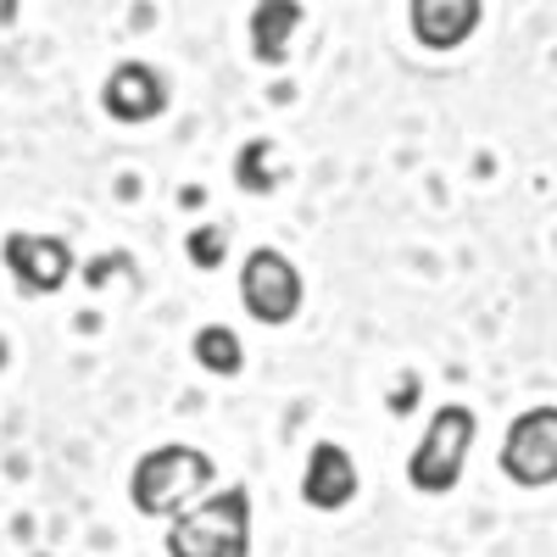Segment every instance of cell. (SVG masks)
I'll return each instance as SVG.
<instances>
[{
	"label": "cell",
	"mask_w": 557,
	"mask_h": 557,
	"mask_svg": "<svg viewBox=\"0 0 557 557\" xmlns=\"http://www.w3.org/2000/svg\"><path fill=\"white\" fill-rule=\"evenodd\" d=\"M101 107L117 123H151L168 112V78L151 62H117L112 78L101 84Z\"/></svg>",
	"instance_id": "cell-8"
},
{
	"label": "cell",
	"mask_w": 557,
	"mask_h": 557,
	"mask_svg": "<svg viewBox=\"0 0 557 557\" xmlns=\"http://www.w3.org/2000/svg\"><path fill=\"white\" fill-rule=\"evenodd\" d=\"M285 178H290V162H278L273 139H251V146H240V157H235V184H240L246 196H273Z\"/></svg>",
	"instance_id": "cell-11"
},
{
	"label": "cell",
	"mask_w": 557,
	"mask_h": 557,
	"mask_svg": "<svg viewBox=\"0 0 557 557\" xmlns=\"http://www.w3.org/2000/svg\"><path fill=\"white\" fill-rule=\"evenodd\" d=\"M184 251H190V262H196V268H218V262H223V251H228V228H223V223L196 228V235L184 240Z\"/></svg>",
	"instance_id": "cell-13"
},
{
	"label": "cell",
	"mask_w": 557,
	"mask_h": 557,
	"mask_svg": "<svg viewBox=\"0 0 557 557\" xmlns=\"http://www.w3.org/2000/svg\"><path fill=\"white\" fill-rule=\"evenodd\" d=\"M502 474L513 485H524V491H541V485L557 480V407H530L507 424Z\"/></svg>",
	"instance_id": "cell-4"
},
{
	"label": "cell",
	"mask_w": 557,
	"mask_h": 557,
	"mask_svg": "<svg viewBox=\"0 0 557 557\" xmlns=\"http://www.w3.org/2000/svg\"><path fill=\"white\" fill-rule=\"evenodd\" d=\"M7 362H12V346H7V341H0V368H7Z\"/></svg>",
	"instance_id": "cell-15"
},
{
	"label": "cell",
	"mask_w": 557,
	"mask_h": 557,
	"mask_svg": "<svg viewBox=\"0 0 557 557\" xmlns=\"http://www.w3.org/2000/svg\"><path fill=\"white\" fill-rule=\"evenodd\" d=\"M240 301L257 323H268V330H278V323H290L301 312V273L285 251L273 246H257L240 268Z\"/></svg>",
	"instance_id": "cell-5"
},
{
	"label": "cell",
	"mask_w": 557,
	"mask_h": 557,
	"mask_svg": "<svg viewBox=\"0 0 557 557\" xmlns=\"http://www.w3.org/2000/svg\"><path fill=\"white\" fill-rule=\"evenodd\" d=\"M296 28H301V0H257V12H251V23H246L251 57H257L262 67H278V62L290 57Z\"/></svg>",
	"instance_id": "cell-10"
},
{
	"label": "cell",
	"mask_w": 557,
	"mask_h": 557,
	"mask_svg": "<svg viewBox=\"0 0 557 557\" xmlns=\"http://www.w3.org/2000/svg\"><path fill=\"white\" fill-rule=\"evenodd\" d=\"M357 457L341 441H318L307 451V474H301V502L312 513H346L357 502Z\"/></svg>",
	"instance_id": "cell-7"
},
{
	"label": "cell",
	"mask_w": 557,
	"mask_h": 557,
	"mask_svg": "<svg viewBox=\"0 0 557 557\" xmlns=\"http://www.w3.org/2000/svg\"><path fill=\"white\" fill-rule=\"evenodd\" d=\"M412 39L424 51H457L480 28V0H412Z\"/></svg>",
	"instance_id": "cell-9"
},
{
	"label": "cell",
	"mask_w": 557,
	"mask_h": 557,
	"mask_svg": "<svg viewBox=\"0 0 557 557\" xmlns=\"http://www.w3.org/2000/svg\"><path fill=\"white\" fill-rule=\"evenodd\" d=\"M168 557H251V491L223 485L168 519Z\"/></svg>",
	"instance_id": "cell-1"
},
{
	"label": "cell",
	"mask_w": 557,
	"mask_h": 557,
	"mask_svg": "<svg viewBox=\"0 0 557 557\" xmlns=\"http://www.w3.org/2000/svg\"><path fill=\"white\" fill-rule=\"evenodd\" d=\"M17 23V0H0V28H12Z\"/></svg>",
	"instance_id": "cell-14"
},
{
	"label": "cell",
	"mask_w": 557,
	"mask_h": 557,
	"mask_svg": "<svg viewBox=\"0 0 557 557\" xmlns=\"http://www.w3.org/2000/svg\"><path fill=\"white\" fill-rule=\"evenodd\" d=\"M0 262L28 296H57L73 273V246L57 235H23L17 228V235L0 240Z\"/></svg>",
	"instance_id": "cell-6"
},
{
	"label": "cell",
	"mask_w": 557,
	"mask_h": 557,
	"mask_svg": "<svg viewBox=\"0 0 557 557\" xmlns=\"http://www.w3.org/2000/svg\"><path fill=\"white\" fill-rule=\"evenodd\" d=\"M212 480H218V462L201 446L168 441V446H157V451H146V457L134 462L128 502H134V513H146V519H173L196 496H207Z\"/></svg>",
	"instance_id": "cell-2"
},
{
	"label": "cell",
	"mask_w": 557,
	"mask_h": 557,
	"mask_svg": "<svg viewBox=\"0 0 557 557\" xmlns=\"http://www.w3.org/2000/svg\"><path fill=\"white\" fill-rule=\"evenodd\" d=\"M474 430H480L474 407H462V401L435 407L424 435H418V446H412V457H407V485L424 491V496L457 491L462 469H469V451H474Z\"/></svg>",
	"instance_id": "cell-3"
},
{
	"label": "cell",
	"mask_w": 557,
	"mask_h": 557,
	"mask_svg": "<svg viewBox=\"0 0 557 557\" xmlns=\"http://www.w3.org/2000/svg\"><path fill=\"white\" fill-rule=\"evenodd\" d=\"M196 362L207 368V374H218V380H235L240 368H246V346H240V335L228 330V323H207V330H196Z\"/></svg>",
	"instance_id": "cell-12"
}]
</instances>
